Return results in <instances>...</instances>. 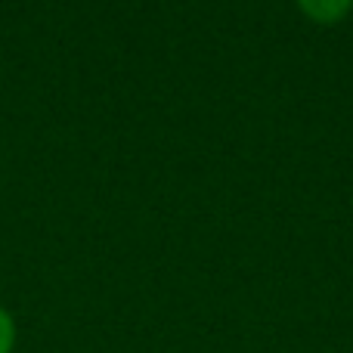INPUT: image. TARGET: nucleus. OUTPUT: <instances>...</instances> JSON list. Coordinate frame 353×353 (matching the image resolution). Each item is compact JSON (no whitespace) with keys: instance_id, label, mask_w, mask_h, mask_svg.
Masks as SVG:
<instances>
[{"instance_id":"1","label":"nucleus","mask_w":353,"mask_h":353,"mask_svg":"<svg viewBox=\"0 0 353 353\" xmlns=\"http://www.w3.org/2000/svg\"><path fill=\"white\" fill-rule=\"evenodd\" d=\"M353 0H298V6L319 25H332L338 19H344V12L350 10Z\"/></svg>"},{"instance_id":"2","label":"nucleus","mask_w":353,"mask_h":353,"mask_svg":"<svg viewBox=\"0 0 353 353\" xmlns=\"http://www.w3.org/2000/svg\"><path fill=\"white\" fill-rule=\"evenodd\" d=\"M12 347H16V323L10 310L0 307V353H12Z\"/></svg>"}]
</instances>
